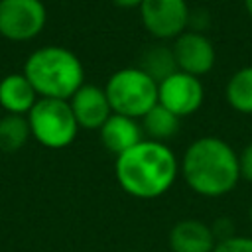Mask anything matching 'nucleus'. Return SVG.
Listing matches in <instances>:
<instances>
[{
  "label": "nucleus",
  "instance_id": "f257e3e1",
  "mask_svg": "<svg viewBox=\"0 0 252 252\" xmlns=\"http://www.w3.org/2000/svg\"><path fill=\"white\" fill-rule=\"evenodd\" d=\"M114 175L124 193L150 201L171 189L179 175V161L167 144L144 138L116 158Z\"/></svg>",
  "mask_w": 252,
  "mask_h": 252
},
{
  "label": "nucleus",
  "instance_id": "f03ea898",
  "mask_svg": "<svg viewBox=\"0 0 252 252\" xmlns=\"http://www.w3.org/2000/svg\"><path fill=\"white\" fill-rule=\"evenodd\" d=\"M179 173L193 193L209 199L222 197L240 181L238 154L228 142L217 136H203L183 152Z\"/></svg>",
  "mask_w": 252,
  "mask_h": 252
},
{
  "label": "nucleus",
  "instance_id": "7ed1b4c3",
  "mask_svg": "<svg viewBox=\"0 0 252 252\" xmlns=\"http://www.w3.org/2000/svg\"><path fill=\"white\" fill-rule=\"evenodd\" d=\"M39 98L69 100L85 85L81 59L67 47L45 45L30 53L22 71Z\"/></svg>",
  "mask_w": 252,
  "mask_h": 252
},
{
  "label": "nucleus",
  "instance_id": "20e7f679",
  "mask_svg": "<svg viewBox=\"0 0 252 252\" xmlns=\"http://www.w3.org/2000/svg\"><path fill=\"white\" fill-rule=\"evenodd\" d=\"M104 93L112 112L134 120H140L158 104V83L140 67H122L114 71L104 85Z\"/></svg>",
  "mask_w": 252,
  "mask_h": 252
},
{
  "label": "nucleus",
  "instance_id": "39448f33",
  "mask_svg": "<svg viewBox=\"0 0 252 252\" xmlns=\"http://www.w3.org/2000/svg\"><path fill=\"white\" fill-rule=\"evenodd\" d=\"M32 138L51 150H61L73 144L79 132V124L73 116L69 100L37 98L28 112Z\"/></svg>",
  "mask_w": 252,
  "mask_h": 252
},
{
  "label": "nucleus",
  "instance_id": "423d86ee",
  "mask_svg": "<svg viewBox=\"0 0 252 252\" xmlns=\"http://www.w3.org/2000/svg\"><path fill=\"white\" fill-rule=\"evenodd\" d=\"M47 24L41 0H0V35L8 41H30Z\"/></svg>",
  "mask_w": 252,
  "mask_h": 252
},
{
  "label": "nucleus",
  "instance_id": "0eeeda50",
  "mask_svg": "<svg viewBox=\"0 0 252 252\" xmlns=\"http://www.w3.org/2000/svg\"><path fill=\"white\" fill-rule=\"evenodd\" d=\"M138 10L142 26L158 41L175 39L187 30L191 18L187 0H142Z\"/></svg>",
  "mask_w": 252,
  "mask_h": 252
},
{
  "label": "nucleus",
  "instance_id": "6e6552de",
  "mask_svg": "<svg viewBox=\"0 0 252 252\" xmlns=\"http://www.w3.org/2000/svg\"><path fill=\"white\" fill-rule=\"evenodd\" d=\"M205 100V87L199 77L175 71L158 85V102L183 118L201 108Z\"/></svg>",
  "mask_w": 252,
  "mask_h": 252
},
{
  "label": "nucleus",
  "instance_id": "1a4fd4ad",
  "mask_svg": "<svg viewBox=\"0 0 252 252\" xmlns=\"http://www.w3.org/2000/svg\"><path fill=\"white\" fill-rule=\"evenodd\" d=\"M171 49H173L177 69L187 75L201 79L203 75H209L215 67L217 51L213 41L203 32L185 30L173 39Z\"/></svg>",
  "mask_w": 252,
  "mask_h": 252
},
{
  "label": "nucleus",
  "instance_id": "9d476101",
  "mask_svg": "<svg viewBox=\"0 0 252 252\" xmlns=\"http://www.w3.org/2000/svg\"><path fill=\"white\" fill-rule=\"evenodd\" d=\"M69 104L79 128H87V130H98L112 114L104 87L93 83H85L69 98Z\"/></svg>",
  "mask_w": 252,
  "mask_h": 252
},
{
  "label": "nucleus",
  "instance_id": "9b49d317",
  "mask_svg": "<svg viewBox=\"0 0 252 252\" xmlns=\"http://www.w3.org/2000/svg\"><path fill=\"white\" fill-rule=\"evenodd\" d=\"M167 244L171 252H213L217 240L211 224L197 219H183L169 228Z\"/></svg>",
  "mask_w": 252,
  "mask_h": 252
},
{
  "label": "nucleus",
  "instance_id": "f8f14e48",
  "mask_svg": "<svg viewBox=\"0 0 252 252\" xmlns=\"http://www.w3.org/2000/svg\"><path fill=\"white\" fill-rule=\"evenodd\" d=\"M98 136H100L102 148L116 158L144 140L140 120H134L116 112H112L108 120L98 128Z\"/></svg>",
  "mask_w": 252,
  "mask_h": 252
},
{
  "label": "nucleus",
  "instance_id": "ddd939ff",
  "mask_svg": "<svg viewBox=\"0 0 252 252\" xmlns=\"http://www.w3.org/2000/svg\"><path fill=\"white\" fill-rule=\"evenodd\" d=\"M37 93L28 81L24 73H12L6 75L0 81V106L6 110V114H24L33 108L37 102Z\"/></svg>",
  "mask_w": 252,
  "mask_h": 252
},
{
  "label": "nucleus",
  "instance_id": "4468645a",
  "mask_svg": "<svg viewBox=\"0 0 252 252\" xmlns=\"http://www.w3.org/2000/svg\"><path fill=\"white\" fill-rule=\"evenodd\" d=\"M140 126H142L146 140L167 144L171 138L177 136V132L181 128V118L158 102L154 108H150L140 118Z\"/></svg>",
  "mask_w": 252,
  "mask_h": 252
},
{
  "label": "nucleus",
  "instance_id": "2eb2a0df",
  "mask_svg": "<svg viewBox=\"0 0 252 252\" xmlns=\"http://www.w3.org/2000/svg\"><path fill=\"white\" fill-rule=\"evenodd\" d=\"M136 67H140L146 75H150L158 85L163 79H167L169 75H173L175 71H179L171 45H163V43H154V45L146 47L142 51Z\"/></svg>",
  "mask_w": 252,
  "mask_h": 252
},
{
  "label": "nucleus",
  "instance_id": "dca6fc26",
  "mask_svg": "<svg viewBox=\"0 0 252 252\" xmlns=\"http://www.w3.org/2000/svg\"><path fill=\"white\" fill-rule=\"evenodd\" d=\"M228 106L240 114H252V65L236 69L224 87Z\"/></svg>",
  "mask_w": 252,
  "mask_h": 252
},
{
  "label": "nucleus",
  "instance_id": "f3484780",
  "mask_svg": "<svg viewBox=\"0 0 252 252\" xmlns=\"http://www.w3.org/2000/svg\"><path fill=\"white\" fill-rule=\"evenodd\" d=\"M32 138L28 116L24 114H4L0 118V150L14 154L26 146Z\"/></svg>",
  "mask_w": 252,
  "mask_h": 252
},
{
  "label": "nucleus",
  "instance_id": "a211bd4d",
  "mask_svg": "<svg viewBox=\"0 0 252 252\" xmlns=\"http://www.w3.org/2000/svg\"><path fill=\"white\" fill-rule=\"evenodd\" d=\"M213 252H252V236L234 234L226 240L217 242Z\"/></svg>",
  "mask_w": 252,
  "mask_h": 252
},
{
  "label": "nucleus",
  "instance_id": "6ab92c4d",
  "mask_svg": "<svg viewBox=\"0 0 252 252\" xmlns=\"http://www.w3.org/2000/svg\"><path fill=\"white\" fill-rule=\"evenodd\" d=\"M238 169H240V179L252 183V142L246 144L240 154H238Z\"/></svg>",
  "mask_w": 252,
  "mask_h": 252
},
{
  "label": "nucleus",
  "instance_id": "aec40b11",
  "mask_svg": "<svg viewBox=\"0 0 252 252\" xmlns=\"http://www.w3.org/2000/svg\"><path fill=\"white\" fill-rule=\"evenodd\" d=\"M211 230H213V236H215L217 242L226 240V238H230V236L236 234V232H234V224H232V220H230L228 217L217 219V220L211 224Z\"/></svg>",
  "mask_w": 252,
  "mask_h": 252
},
{
  "label": "nucleus",
  "instance_id": "412c9836",
  "mask_svg": "<svg viewBox=\"0 0 252 252\" xmlns=\"http://www.w3.org/2000/svg\"><path fill=\"white\" fill-rule=\"evenodd\" d=\"M116 8H122V10H132V8H140L142 0H110Z\"/></svg>",
  "mask_w": 252,
  "mask_h": 252
},
{
  "label": "nucleus",
  "instance_id": "4be33fe9",
  "mask_svg": "<svg viewBox=\"0 0 252 252\" xmlns=\"http://www.w3.org/2000/svg\"><path fill=\"white\" fill-rule=\"evenodd\" d=\"M244 2V10H246V14L252 18V0H242Z\"/></svg>",
  "mask_w": 252,
  "mask_h": 252
},
{
  "label": "nucleus",
  "instance_id": "5701e85b",
  "mask_svg": "<svg viewBox=\"0 0 252 252\" xmlns=\"http://www.w3.org/2000/svg\"><path fill=\"white\" fill-rule=\"evenodd\" d=\"M250 222H252V205H250Z\"/></svg>",
  "mask_w": 252,
  "mask_h": 252
}]
</instances>
